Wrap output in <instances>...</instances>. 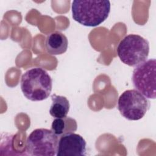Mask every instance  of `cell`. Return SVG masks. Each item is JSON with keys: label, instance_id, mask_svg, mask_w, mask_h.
<instances>
[{"label": "cell", "instance_id": "8", "mask_svg": "<svg viewBox=\"0 0 156 156\" xmlns=\"http://www.w3.org/2000/svg\"><path fill=\"white\" fill-rule=\"evenodd\" d=\"M67 37L58 31L49 34L45 41L46 49L51 55H60L65 53L68 48Z\"/></svg>", "mask_w": 156, "mask_h": 156}, {"label": "cell", "instance_id": "5", "mask_svg": "<svg viewBox=\"0 0 156 156\" xmlns=\"http://www.w3.org/2000/svg\"><path fill=\"white\" fill-rule=\"evenodd\" d=\"M117 107L123 117L137 121L145 115L150 107V102L136 90H127L119 97Z\"/></svg>", "mask_w": 156, "mask_h": 156}, {"label": "cell", "instance_id": "4", "mask_svg": "<svg viewBox=\"0 0 156 156\" xmlns=\"http://www.w3.org/2000/svg\"><path fill=\"white\" fill-rule=\"evenodd\" d=\"M58 141V136L51 130L37 129L27 138V154L31 156L56 155Z\"/></svg>", "mask_w": 156, "mask_h": 156}, {"label": "cell", "instance_id": "10", "mask_svg": "<svg viewBox=\"0 0 156 156\" xmlns=\"http://www.w3.org/2000/svg\"><path fill=\"white\" fill-rule=\"evenodd\" d=\"M52 104L49 109L50 115L55 118H65L69 110V102L67 98L63 96L54 94L51 96Z\"/></svg>", "mask_w": 156, "mask_h": 156}, {"label": "cell", "instance_id": "6", "mask_svg": "<svg viewBox=\"0 0 156 156\" xmlns=\"http://www.w3.org/2000/svg\"><path fill=\"white\" fill-rule=\"evenodd\" d=\"M156 60L151 58L137 65L132 74L134 87L147 99L156 97Z\"/></svg>", "mask_w": 156, "mask_h": 156}, {"label": "cell", "instance_id": "1", "mask_svg": "<svg viewBox=\"0 0 156 156\" xmlns=\"http://www.w3.org/2000/svg\"><path fill=\"white\" fill-rule=\"evenodd\" d=\"M73 19L82 25L94 27L103 23L110 12L109 1H73L71 5Z\"/></svg>", "mask_w": 156, "mask_h": 156}, {"label": "cell", "instance_id": "2", "mask_svg": "<svg viewBox=\"0 0 156 156\" xmlns=\"http://www.w3.org/2000/svg\"><path fill=\"white\" fill-rule=\"evenodd\" d=\"M20 86L27 99L32 101H41L49 97L52 90V80L46 71L40 67H35L22 75Z\"/></svg>", "mask_w": 156, "mask_h": 156}, {"label": "cell", "instance_id": "7", "mask_svg": "<svg viewBox=\"0 0 156 156\" xmlns=\"http://www.w3.org/2000/svg\"><path fill=\"white\" fill-rule=\"evenodd\" d=\"M85 155L86 141L81 135L71 132L60 136L57 156H83Z\"/></svg>", "mask_w": 156, "mask_h": 156}, {"label": "cell", "instance_id": "9", "mask_svg": "<svg viewBox=\"0 0 156 156\" xmlns=\"http://www.w3.org/2000/svg\"><path fill=\"white\" fill-rule=\"evenodd\" d=\"M76 121L70 117L55 118L52 122L51 130L58 136L74 132L77 130Z\"/></svg>", "mask_w": 156, "mask_h": 156}, {"label": "cell", "instance_id": "3", "mask_svg": "<svg viewBox=\"0 0 156 156\" xmlns=\"http://www.w3.org/2000/svg\"><path fill=\"white\" fill-rule=\"evenodd\" d=\"M116 51L122 62L130 66H135L147 58L149 43L139 35L129 34L121 40Z\"/></svg>", "mask_w": 156, "mask_h": 156}]
</instances>
